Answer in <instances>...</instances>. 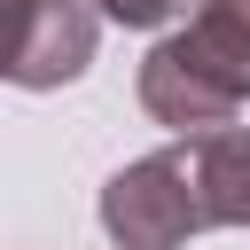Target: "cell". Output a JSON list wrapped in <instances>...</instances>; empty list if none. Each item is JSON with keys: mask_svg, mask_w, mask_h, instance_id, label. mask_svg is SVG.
<instances>
[{"mask_svg": "<svg viewBox=\"0 0 250 250\" xmlns=\"http://www.w3.org/2000/svg\"><path fill=\"white\" fill-rule=\"evenodd\" d=\"M242 219H250V133L242 125L133 156L102 188V234L117 250H180Z\"/></svg>", "mask_w": 250, "mask_h": 250, "instance_id": "obj_1", "label": "cell"}, {"mask_svg": "<svg viewBox=\"0 0 250 250\" xmlns=\"http://www.w3.org/2000/svg\"><path fill=\"white\" fill-rule=\"evenodd\" d=\"M133 94L180 141L242 125V102H250V0H195L188 23L164 31L141 55Z\"/></svg>", "mask_w": 250, "mask_h": 250, "instance_id": "obj_2", "label": "cell"}, {"mask_svg": "<svg viewBox=\"0 0 250 250\" xmlns=\"http://www.w3.org/2000/svg\"><path fill=\"white\" fill-rule=\"evenodd\" d=\"M94 47H102V23H94L86 0H23L16 47H8V70L0 78L23 86V94H55V86L86 78Z\"/></svg>", "mask_w": 250, "mask_h": 250, "instance_id": "obj_3", "label": "cell"}, {"mask_svg": "<svg viewBox=\"0 0 250 250\" xmlns=\"http://www.w3.org/2000/svg\"><path fill=\"white\" fill-rule=\"evenodd\" d=\"M94 8V23L109 16V23H125V31H156V23H172L180 8H195V0H86Z\"/></svg>", "mask_w": 250, "mask_h": 250, "instance_id": "obj_4", "label": "cell"}, {"mask_svg": "<svg viewBox=\"0 0 250 250\" xmlns=\"http://www.w3.org/2000/svg\"><path fill=\"white\" fill-rule=\"evenodd\" d=\"M16 16H23V0H0V70H8V47H16Z\"/></svg>", "mask_w": 250, "mask_h": 250, "instance_id": "obj_5", "label": "cell"}]
</instances>
